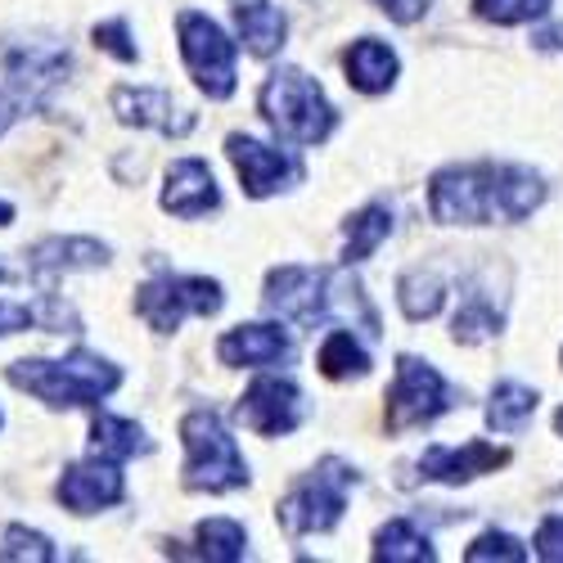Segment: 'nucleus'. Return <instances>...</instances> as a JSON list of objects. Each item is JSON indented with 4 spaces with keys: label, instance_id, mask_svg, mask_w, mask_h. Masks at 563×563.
Instances as JSON below:
<instances>
[{
    "label": "nucleus",
    "instance_id": "nucleus-1",
    "mask_svg": "<svg viewBox=\"0 0 563 563\" xmlns=\"http://www.w3.org/2000/svg\"><path fill=\"white\" fill-rule=\"evenodd\" d=\"M545 203V180L519 163H455L429 180V212L438 225L528 221Z\"/></svg>",
    "mask_w": 563,
    "mask_h": 563
},
{
    "label": "nucleus",
    "instance_id": "nucleus-2",
    "mask_svg": "<svg viewBox=\"0 0 563 563\" xmlns=\"http://www.w3.org/2000/svg\"><path fill=\"white\" fill-rule=\"evenodd\" d=\"M262 307L294 324H330V320H356L369 339H379V311L369 307L361 279L330 266H275L262 285Z\"/></svg>",
    "mask_w": 563,
    "mask_h": 563
},
{
    "label": "nucleus",
    "instance_id": "nucleus-3",
    "mask_svg": "<svg viewBox=\"0 0 563 563\" xmlns=\"http://www.w3.org/2000/svg\"><path fill=\"white\" fill-rule=\"evenodd\" d=\"M5 379L45 406L73 410V406H100L109 393H118L122 369L96 352H73L64 361H36V356L14 361L5 369Z\"/></svg>",
    "mask_w": 563,
    "mask_h": 563
},
{
    "label": "nucleus",
    "instance_id": "nucleus-4",
    "mask_svg": "<svg viewBox=\"0 0 563 563\" xmlns=\"http://www.w3.org/2000/svg\"><path fill=\"white\" fill-rule=\"evenodd\" d=\"M64 81L68 51L59 41H0V135L41 109Z\"/></svg>",
    "mask_w": 563,
    "mask_h": 563
},
{
    "label": "nucleus",
    "instance_id": "nucleus-5",
    "mask_svg": "<svg viewBox=\"0 0 563 563\" xmlns=\"http://www.w3.org/2000/svg\"><path fill=\"white\" fill-rule=\"evenodd\" d=\"M257 113L279 140H294V145H324L339 126V113L324 100L320 81L302 68H275L257 90Z\"/></svg>",
    "mask_w": 563,
    "mask_h": 563
},
{
    "label": "nucleus",
    "instance_id": "nucleus-6",
    "mask_svg": "<svg viewBox=\"0 0 563 563\" xmlns=\"http://www.w3.org/2000/svg\"><path fill=\"white\" fill-rule=\"evenodd\" d=\"M180 442H185V487L190 492H240L249 487V460L234 446L230 429L212 406H199L180 419Z\"/></svg>",
    "mask_w": 563,
    "mask_h": 563
},
{
    "label": "nucleus",
    "instance_id": "nucleus-7",
    "mask_svg": "<svg viewBox=\"0 0 563 563\" xmlns=\"http://www.w3.org/2000/svg\"><path fill=\"white\" fill-rule=\"evenodd\" d=\"M361 483V474L339 460V455H324L307 478L294 483V492L279 500L275 519L289 537H316V532H334L343 509H347V492Z\"/></svg>",
    "mask_w": 563,
    "mask_h": 563
},
{
    "label": "nucleus",
    "instance_id": "nucleus-8",
    "mask_svg": "<svg viewBox=\"0 0 563 563\" xmlns=\"http://www.w3.org/2000/svg\"><path fill=\"white\" fill-rule=\"evenodd\" d=\"M225 307V294L208 275H154L150 285L135 289V316L158 334H176L185 316H217Z\"/></svg>",
    "mask_w": 563,
    "mask_h": 563
},
{
    "label": "nucleus",
    "instance_id": "nucleus-9",
    "mask_svg": "<svg viewBox=\"0 0 563 563\" xmlns=\"http://www.w3.org/2000/svg\"><path fill=\"white\" fill-rule=\"evenodd\" d=\"M455 406V393L442 374L419 361V356H397V374H393V388H388V433H410V429H424L433 419H442Z\"/></svg>",
    "mask_w": 563,
    "mask_h": 563
},
{
    "label": "nucleus",
    "instance_id": "nucleus-10",
    "mask_svg": "<svg viewBox=\"0 0 563 563\" xmlns=\"http://www.w3.org/2000/svg\"><path fill=\"white\" fill-rule=\"evenodd\" d=\"M176 36H180V59L190 68L195 86L208 100H230L234 96V41L199 10L176 14Z\"/></svg>",
    "mask_w": 563,
    "mask_h": 563
},
{
    "label": "nucleus",
    "instance_id": "nucleus-11",
    "mask_svg": "<svg viewBox=\"0 0 563 563\" xmlns=\"http://www.w3.org/2000/svg\"><path fill=\"white\" fill-rule=\"evenodd\" d=\"M225 158L234 163V172H240L249 199H271L279 190H294V185L302 180V163L289 150L262 145V140L240 135V131L225 140Z\"/></svg>",
    "mask_w": 563,
    "mask_h": 563
},
{
    "label": "nucleus",
    "instance_id": "nucleus-12",
    "mask_svg": "<svg viewBox=\"0 0 563 563\" xmlns=\"http://www.w3.org/2000/svg\"><path fill=\"white\" fill-rule=\"evenodd\" d=\"M234 419L244 429H253L257 438H289L302 424V393L294 379H279V374H262L249 384V393L234 406Z\"/></svg>",
    "mask_w": 563,
    "mask_h": 563
},
{
    "label": "nucleus",
    "instance_id": "nucleus-13",
    "mask_svg": "<svg viewBox=\"0 0 563 563\" xmlns=\"http://www.w3.org/2000/svg\"><path fill=\"white\" fill-rule=\"evenodd\" d=\"M505 464H509V451L492 446V442L429 446L424 455L415 460V478H406V483H446V487H460V483H474L483 474H496V468H505Z\"/></svg>",
    "mask_w": 563,
    "mask_h": 563
},
{
    "label": "nucleus",
    "instance_id": "nucleus-14",
    "mask_svg": "<svg viewBox=\"0 0 563 563\" xmlns=\"http://www.w3.org/2000/svg\"><path fill=\"white\" fill-rule=\"evenodd\" d=\"M109 266V244L100 240H41L23 253V279L41 285V294H55V285L73 271H100Z\"/></svg>",
    "mask_w": 563,
    "mask_h": 563
},
{
    "label": "nucleus",
    "instance_id": "nucleus-15",
    "mask_svg": "<svg viewBox=\"0 0 563 563\" xmlns=\"http://www.w3.org/2000/svg\"><path fill=\"white\" fill-rule=\"evenodd\" d=\"M55 496H59V505L73 509V514H100V509H109V505H118V500L126 496V483H122V474H118V460L90 455L86 464L64 468Z\"/></svg>",
    "mask_w": 563,
    "mask_h": 563
},
{
    "label": "nucleus",
    "instance_id": "nucleus-16",
    "mask_svg": "<svg viewBox=\"0 0 563 563\" xmlns=\"http://www.w3.org/2000/svg\"><path fill=\"white\" fill-rule=\"evenodd\" d=\"M217 361L230 369H266V365H289L294 339L279 324H234L217 343Z\"/></svg>",
    "mask_w": 563,
    "mask_h": 563
},
{
    "label": "nucleus",
    "instance_id": "nucleus-17",
    "mask_svg": "<svg viewBox=\"0 0 563 563\" xmlns=\"http://www.w3.org/2000/svg\"><path fill=\"white\" fill-rule=\"evenodd\" d=\"M113 113L126 126H154L163 135H190L195 131V113L180 109L158 86H118L113 90Z\"/></svg>",
    "mask_w": 563,
    "mask_h": 563
},
{
    "label": "nucleus",
    "instance_id": "nucleus-18",
    "mask_svg": "<svg viewBox=\"0 0 563 563\" xmlns=\"http://www.w3.org/2000/svg\"><path fill=\"white\" fill-rule=\"evenodd\" d=\"M163 212L180 217V221H195L203 212H212L221 203V190H217V176L208 163L199 158H180L167 167V180H163Z\"/></svg>",
    "mask_w": 563,
    "mask_h": 563
},
{
    "label": "nucleus",
    "instance_id": "nucleus-19",
    "mask_svg": "<svg viewBox=\"0 0 563 563\" xmlns=\"http://www.w3.org/2000/svg\"><path fill=\"white\" fill-rule=\"evenodd\" d=\"M343 73H347V86L361 90V96H388L397 86V51L384 45L379 36H361L343 51Z\"/></svg>",
    "mask_w": 563,
    "mask_h": 563
},
{
    "label": "nucleus",
    "instance_id": "nucleus-20",
    "mask_svg": "<svg viewBox=\"0 0 563 563\" xmlns=\"http://www.w3.org/2000/svg\"><path fill=\"white\" fill-rule=\"evenodd\" d=\"M505 330V307L492 298V289L483 285V279L474 275L464 285V298L455 307V320H451V339L464 343V347H474V343H487Z\"/></svg>",
    "mask_w": 563,
    "mask_h": 563
},
{
    "label": "nucleus",
    "instance_id": "nucleus-21",
    "mask_svg": "<svg viewBox=\"0 0 563 563\" xmlns=\"http://www.w3.org/2000/svg\"><path fill=\"white\" fill-rule=\"evenodd\" d=\"M234 27H240V41L253 59H275L289 36L285 10L271 5V0H240V5H234Z\"/></svg>",
    "mask_w": 563,
    "mask_h": 563
},
{
    "label": "nucleus",
    "instance_id": "nucleus-22",
    "mask_svg": "<svg viewBox=\"0 0 563 563\" xmlns=\"http://www.w3.org/2000/svg\"><path fill=\"white\" fill-rule=\"evenodd\" d=\"M393 234V208L388 203H365L343 221V266H356L374 257L384 240Z\"/></svg>",
    "mask_w": 563,
    "mask_h": 563
},
{
    "label": "nucleus",
    "instance_id": "nucleus-23",
    "mask_svg": "<svg viewBox=\"0 0 563 563\" xmlns=\"http://www.w3.org/2000/svg\"><path fill=\"white\" fill-rule=\"evenodd\" d=\"M154 442L145 438V429L135 424V419H122V415H96V424H90V455L100 460H131V455H150Z\"/></svg>",
    "mask_w": 563,
    "mask_h": 563
},
{
    "label": "nucleus",
    "instance_id": "nucleus-24",
    "mask_svg": "<svg viewBox=\"0 0 563 563\" xmlns=\"http://www.w3.org/2000/svg\"><path fill=\"white\" fill-rule=\"evenodd\" d=\"M316 369L334 384H352V379H365L369 374V352L356 343L352 330H330L316 352Z\"/></svg>",
    "mask_w": 563,
    "mask_h": 563
},
{
    "label": "nucleus",
    "instance_id": "nucleus-25",
    "mask_svg": "<svg viewBox=\"0 0 563 563\" xmlns=\"http://www.w3.org/2000/svg\"><path fill=\"white\" fill-rule=\"evenodd\" d=\"M397 302H401V316L406 320H433L442 307H446V279L433 271V266H419V271H406L397 279Z\"/></svg>",
    "mask_w": 563,
    "mask_h": 563
},
{
    "label": "nucleus",
    "instance_id": "nucleus-26",
    "mask_svg": "<svg viewBox=\"0 0 563 563\" xmlns=\"http://www.w3.org/2000/svg\"><path fill=\"white\" fill-rule=\"evenodd\" d=\"M379 563H433L438 559V550H433V541L419 532L410 519H393V523H384L379 532H374V550H369Z\"/></svg>",
    "mask_w": 563,
    "mask_h": 563
},
{
    "label": "nucleus",
    "instance_id": "nucleus-27",
    "mask_svg": "<svg viewBox=\"0 0 563 563\" xmlns=\"http://www.w3.org/2000/svg\"><path fill=\"white\" fill-rule=\"evenodd\" d=\"M532 415H537V393L532 388L514 384V379L492 388V401H487V429L492 433H523Z\"/></svg>",
    "mask_w": 563,
    "mask_h": 563
},
{
    "label": "nucleus",
    "instance_id": "nucleus-28",
    "mask_svg": "<svg viewBox=\"0 0 563 563\" xmlns=\"http://www.w3.org/2000/svg\"><path fill=\"white\" fill-rule=\"evenodd\" d=\"M195 541H199L195 554L208 559V563H234V559L249 554V532L234 523V519H208V523H199Z\"/></svg>",
    "mask_w": 563,
    "mask_h": 563
},
{
    "label": "nucleus",
    "instance_id": "nucleus-29",
    "mask_svg": "<svg viewBox=\"0 0 563 563\" xmlns=\"http://www.w3.org/2000/svg\"><path fill=\"white\" fill-rule=\"evenodd\" d=\"M51 559H55L51 537H41L23 523L0 528V563H51Z\"/></svg>",
    "mask_w": 563,
    "mask_h": 563
},
{
    "label": "nucleus",
    "instance_id": "nucleus-30",
    "mask_svg": "<svg viewBox=\"0 0 563 563\" xmlns=\"http://www.w3.org/2000/svg\"><path fill=\"white\" fill-rule=\"evenodd\" d=\"M550 10V0H474V14L496 27H519Z\"/></svg>",
    "mask_w": 563,
    "mask_h": 563
},
{
    "label": "nucleus",
    "instance_id": "nucleus-31",
    "mask_svg": "<svg viewBox=\"0 0 563 563\" xmlns=\"http://www.w3.org/2000/svg\"><path fill=\"white\" fill-rule=\"evenodd\" d=\"M464 559H468V563H492V559H496V563H523L528 550L514 541L509 532H483L474 545L464 550Z\"/></svg>",
    "mask_w": 563,
    "mask_h": 563
},
{
    "label": "nucleus",
    "instance_id": "nucleus-32",
    "mask_svg": "<svg viewBox=\"0 0 563 563\" xmlns=\"http://www.w3.org/2000/svg\"><path fill=\"white\" fill-rule=\"evenodd\" d=\"M96 45L104 55H113V59H122V64H135V41H131V27H126V19H113V23H96Z\"/></svg>",
    "mask_w": 563,
    "mask_h": 563
},
{
    "label": "nucleus",
    "instance_id": "nucleus-33",
    "mask_svg": "<svg viewBox=\"0 0 563 563\" xmlns=\"http://www.w3.org/2000/svg\"><path fill=\"white\" fill-rule=\"evenodd\" d=\"M537 559L545 563H563V514H550V519L537 528Z\"/></svg>",
    "mask_w": 563,
    "mask_h": 563
},
{
    "label": "nucleus",
    "instance_id": "nucleus-34",
    "mask_svg": "<svg viewBox=\"0 0 563 563\" xmlns=\"http://www.w3.org/2000/svg\"><path fill=\"white\" fill-rule=\"evenodd\" d=\"M36 324V311L23 307V302H0V339L5 334H19V330H32Z\"/></svg>",
    "mask_w": 563,
    "mask_h": 563
},
{
    "label": "nucleus",
    "instance_id": "nucleus-35",
    "mask_svg": "<svg viewBox=\"0 0 563 563\" xmlns=\"http://www.w3.org/2000/svg\"><path fill=\"white\" fill-rule=\"evenodd\" d=\"M393 23H419L429 14V0H374Z\"/></svg>",
    "mask_w": 563,
    "mask_h": 563
},
{
    "label": "nucleus",
    "instance_id": "nucleus-36",
    "mask_svg": "<svg viewBox=\"0 0 563 563\" xmlns=\"http://www.w3.org/2000/svg\"><path fill=\"white\" fill-rule=\"evenodd\" d=\"M532 41H537V51H545V55H563V27H545Z\"/></svg>",
    "mask_w": 563,
    "mask_h": 563
},
{
    "label": "nucleus",
    "instance_id": "nucleus-37",
    "mask_svg": "<svg viewBox=\"0 0 563 563\" xmlns=\"http://www.w3.org/2000/svg\"><path fill=\"white\" fill-rule=\"evenodd\" d=\"M19 275H23V266H10L5 257H0V285H14Z\"/></svg>",
    "mask_w": 563,
    "mask_h": 563
},
{
    "label": "nucleus",
    "instance_id": "nucleus-38",
    "mask_svg": "<svg viewBox=\"0 0 563 563\" xmlns=\"http://www.w3.org/2000/svg\"><path fill=\"white\" fill-rule=\"evenodd\" d=\"M14 221V208L10 203H0V225H10Z\"/></svg>",
    "mask_w": 563,
    "mask_h": 563
},
{
    "label": "nucleus",
    "instance_id": "nucleus-39",
    "mask_svg": "<svg viewBox=\"0 0 563 563\" xmlns=\"http://www.w3.org/2000/svg\"><path fill=\"white\" fill-rule=\"evenodd\" d=\"M554 433H559V438H563V406H559V410H554Z\"/></svg>",
    "mask_w": 563,
    "mask_h": 563
}]
</instances>
